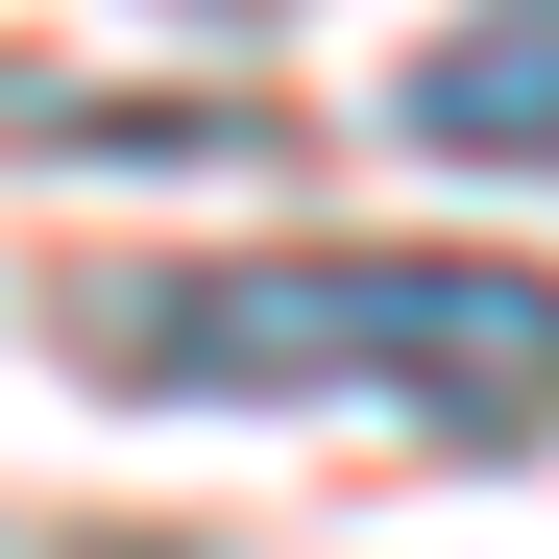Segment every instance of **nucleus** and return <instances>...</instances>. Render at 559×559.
<instances>
[{"label": "nucleus", "mask_w": 559, "mask_h": 559, "mask_svg": "<svg viewBox=\"0 0 559 559\" xmlns=\"http://www.w3.org/2000/svg\"><path fill=\"white\" fill-rule=\"evenodd\" d=\"M98 390H390L462 462L559 414V293L487 243H293V267H98L73 293Z\"/></svg>", "instance_id": "1"}, {"label": "nucleus", "mask_w": 559, "mask_h": 559, "mask_svg": "<svg viewBox=\"0 0 559 559\" xmlns=\"http://www.w3.org/2000/svg\"><path fill=\"white\" fill-rule=\"evenodd\" d=\"M414 146H462V170H559V0H462V25L414 49V98H390Z\"/></svg>", "instance_id": "2"}, {"label": "nucleus", "mask_w": 559, "mask_h": 559, "mask_svg": "<svg viewBox=\"0 0 559 559\" xmlns=\"http://www.w3.org/2000/svg\"><path fill=\"white\" fill-rule=\"evenodd\" d=\"M170 25H267V0H170Z\"/></svg>", "instance_id": "3"}]
</instances>
